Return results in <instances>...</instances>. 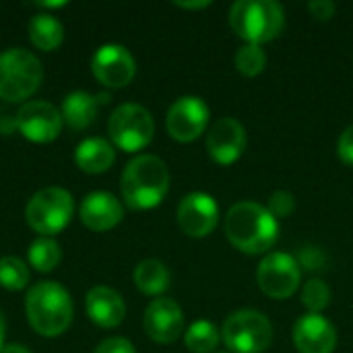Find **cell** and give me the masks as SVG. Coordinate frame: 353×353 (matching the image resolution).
Instances as JSON below:
<instances>
[{"instance_id": "cell-1", "label": "cell", "mask_w": 353, "mask_h": 353, "mask_svg": "<svg viewBox=\"0 0 353 353\" xmlns=\"http://www.w3.org/2000/svg\"><path fill=\"white\" fill-rule=\"evenodd\" d=\"M225 236L234 248L246 254H263L273 248L279 236V223L271 211L259 203H236L223 221Z\"/></svg>"}, {"instance_id": "cell-2", "label": "cell", "mask_w": 353, "mask_h": 353, "mask_svg": "<svg viewBox=\"0 0 353 353\" xmlns=\"http://www.w3.org/2000/svg\"><path fill=\"white\" fill-rule=\"evenodd\" d=\"M72 298L56 281H39L25 296V314L41 337H58L72 323Z\"/></svg>"}, {"instance_id": "cell-3", "label": "cell", "mask_w": 353, "mask_h": 353, "mask_svg": "<svg viewBox=\"0 0 353 353\" xmlns=\"http://www.w3.org/2000/svg\"><path fill=\"white\" fill-rule=\"evenodd\" d=\"M122 196L134 211L157 207L170 190L168 165L155 155H139L126 163L122 172Z\"/></svg>"}, {"instance_id": "cell-4", "label": "cell", "mask_w": 353, "mask_h": 353, "mask_svg": "<svg viewBox=\"0 0 353 353\" xmlns=\"http://www.w3.org/2000/svg\"><path fill=\"white\" fill-rule=\"evenodd\" d=\"M230 23L238 37L261 46L281 33L285 14L275 0H238L230 8Z\"/></svg>"}, {"instance_id": "cell-5", "label": "cell", "mask_w": 353, "mask_h": 353, "mask_svg": "<svg viewBox=\"0 0 353 353\" xmlns=\"http://www.w3.org/2000/svg\"><path fill=\"white\" fill-rule=\"evenodd\" d=\"M43 79V66L35 54L8 48L0 54V99L23 101L31 97Z\"/></svg>"}, {"instance_id": "cell-6", "label": "cell", "mask_w": 353, "mask_h": 353, "mask_svg": "<svg viewBox=\"0 0 353 353\" xmlns=\"http://www.w3.org/2000/svg\"><path fill=\"white\" fill-rule=\"evenodd\" d=\"M72 213H74L72 194L60 186H48L37 190L29 199L25 207V221L39 236L52 238L70 223Z\"/></svg>"}, {"instance_id": "cell-7", "label": "cell", "mask_w": 353, "mask_h": 353, "mask_svg": "<svg viewBox=\"0 0 353 353\" xmlns=\"http://www.w3.org/2000/svg\"><path fill=\"white\" fill-rule=\"evenodd\" d=\"M221 337L232 352L263 353L273 343V327L263 312L244 308L225 319Z\"/></svg>"}, {"instance_id": "cell-8", "label": "cell", "mask_w": 353, "mask_h": 353, "mask_svg": "<svg viewBox=\"0 0 353 353\" xmlns=\"http://www.w3.org/2000/svg\"><path fill=\"white\" fill-rule=\"evenodd\" d=\"M108 130L112 143L118 149L126 153H134L145 149L153 141L155 122L147 108L139 103H122L110 116Z\"/></svg>"}, {"instance_id": "cell-9", "label": "cell", "mask_w": 353, "mask_h": 353, "mask_svg": "<svg viewBox=\"0 0 353 353\" xmlns=\"http://www.w3.org/2000/svg\"><path fill=\"white\" fill-rule=\"evenodd\" d=\"M256 279L263 294H267L273 300H285L298 292L302 267L298 259L288 252H271L259 265Z\"/></svg>"}, {"instance_id": "cell-10", "label": "cell", "mask_w": 353, "mask_h": 353, "mask_svg": "<svg viewBox=\"0 0 353 353\" xmlns=\"http://www.w3.org/2000/svg\"><path fill=\"white\" fill-rule=\"evenodd\" d=\"M209 124V108L196 95H184L176 99L165 116V126L172 139L190 143L199 139Z\"/></svg>"}, {"instance_id": "cell-11", "label": "cell", "mask_w": 353, "mask_h": 353, "mask_svg": "<svg viewBox=\"0 0 353 353\" xmlns=\"http://www.w3.org/2000/svg\"><path fill=\"white\" fill-rule=\"evenodd\" d=\"M17 128L31 143H52L62 130V114L48 101H27L17 112Z\"/></svg>"}, {"instance_id": "cell-12", "label": "cell", "mask_w": 353, "mask_h": 353, "mask_svg": "<svg viewBox=\"0 0 353 353\" xmlns=\"http://www.w3.org/2000/svg\"><path fill=\"white\" fill-rule=\"evenodd\" d=\"M93 77L110 89L126 87L137 72V62L132 54L120 43H105L101 46L91 58Z\"/></svg>"}, {"instance_id": "cell-13", "label": "cell", "mask_w": 353, "mask_h": 353, "mask_svg": "<svg viewBox=\"0 0 353 353\" xmlns=\"http://www.w3.org/2000/svg\"><path fill=\"white\" fill-rule=\"evenodd\" d=\"M219 223V207L207 192H190L178 205V225L190 238L209 236Z\"/></svg>"}, {"instance_id": "cell-14", "label": "cell", "mask_w": 353, "mask_h": 353, "mask_svg": "<svg viewBox=\"0 0 353 353\" xmlns=\"http://www.w3.org/2000/svg\"><path fill=\"white\" fill-rule=\"evenodd\" d=\"M143 327L155 343H174L184 331L182 308L170 298H155L145 310Z\"/></svg>"}, {"instance_id": "cell-15", "label": "cell", "mask_w": 353, "mask_h": 353, "mask_svg": "<svg viewBox=\"0 0 353 353\" xmlns=\"http://www.w3.org/2000/svg\"><path fill=\"white\" fill-rule=\"evenodd\" d=\"M246 149V130L236 118H219L207 132V151L213 161L232 165Z\"/></svg>"}, {"instance_id": "cell-16", "label": "cell", "mask_w": 353, "mask_h": 353, "mask_svg": "<svg viewBox=\"0 0 353 353\" xmlns=\"http://www.w3.org/2000/svg\"><path fill=\"white\" fill-rule=\"evenodd\" d=\"M294 343L300 353H333L337 347V331L325 316L306 314L294 327Z\"/></svg>"}, {"instance_id": "cell-17", "label": "cell", "mask_w": 353, "mask_h": 353, "mask_svg": "<svg viewBox=\"0 0 353 353\" xmlns=\"http://www.w3.org/2000/svg\"><path fill=\"white\" fill-rule=\"evenodd\" d=\"M81 221L87 230L91 232H108L116 228L122 217H124V207L122 203L105 190H95L89 192L79 209Z\"/></svg>"}, {"instance_id": "cell-18", "label": "cell", "mask_w": 353, "mask_h": 353, "mask_svg": "<svg viewBox=\"0 0 353 353\" xmlns=\"http://www.w3.org/2000/svg\"><path fill=\"white\" fill-rule=\"evenodd\" d=\"M85 310L91 323L101 329H114L126 316V304L122 296L108 285H97L89 290L85 298Z\"/></svg>"}, {"instance_id": "cell-19", "label": "cell", "mask_w": 353, "mask_h": 353, "mask_svg": "<svg viewBox=\"0 0 353 353\" xmlns=\"http://www.w3.org/2000/svg\"><path fill=\"white\" fill-rule=\"evenodd\" d=\"M99 101L105 103L108 95H91L87 91H72L64 97L60 114L68 128L72 130H87L99 112Z\"/></svg>"}, {"instance_id": "cell-20", "label": "cell", "mask_w": 353, "mask_h": 353, "mask_svg": "<svg viewBox=\"0 0 353 353\" xmlns=\"http://www.w3.org/2000/svg\"><path fill=\"white\" fill-rule=\"evenodd\" d=\"M116 161V151L114 145L108 143L105 139L91 137L79 143L74 151V163L79 170L87 174H103L108 172Z\"/></svg>"}, {"instance_id": "cell-21", "label": "cell", "mask_w": 353, "mask_h": 353, "mask_svg": "<svg viewBox=\"0 0 353 353\" xmlns=\"http://www.w3.org/2000/svg\"><path fill=\"white\" fill-rule=\"evenodd\" d=\"M29 39L37 50L52 52L64 41V25L50 12H37L29 21Z\"/></svg>"}, {"instance_id": "cell-22", "label": "cell", "mask_w": 353, "mask_h": 353, "mask_svg": "<svg viewBox=\"0 0 353 353\" xmlns=\"http://www.w3.org/2000/svg\"><path fill=\"white\" fill-rule=\"evenodd\" d=\"M134 285L147 296H161L170 288V271L157 259L141 261L134 269Z\"/></svg>"}, {"instance_id": "cell-23", "label": "cell", "mask_w": 353, "mask_h": 353, "mask_svg": "<svg viewBox=\"0 0 353 353\" xmlns=\"http://www.w3.org/2000/svg\"><path fill=\"white\" fill-rule=\"evenodd\" d=\"M62 259V250L58 246V242L54 238H46L39 236L37 240H33L29 244L27 250V261L29 265L37 271V273H50L58 267Z\"/></svg>"}, {"instance_id": "cell-24", "label": "cell", "mask_w": 353, "mask_h": 353, "mask_svg": "<svg viewBox=\"0 0 353 353\" xmlns=\"http://www.w3.org/2000/svg\"><path fill=\"white\" fill-rule=\"evenodd\" d=\"M221 333L209 321H196L188 327L184 335V343L192 353H211L219 345Z\"/></svg>"}, {"instance_id": "cell-25", "label": "cell", "mask_w": 353, "mask_h": 353, "mask_svg": "<svg viewBox=\"0 0 353 353\" xmlns=\"http://www.w3.org/2000/svg\"><path fill=\"white\" fill-rule=\"evenodd\" d=\"M29 265L19 256L0 259V285L8 292H19L29 285Z\"/></svg>"}, {"instance_id": "cell-26", "label": "cell", "mask_w": 353, "mask_h": 353, "mask_svg": "<svg viewBox=\"0 0 353 353\" xmlns=\"http://www.w3.org/2000/svg\"><path fill=\"white\" fill-rule=\"evenodd\" d=\"M234 64L244 77H256L267 66V54L259 43H246L236 52Z\"/></svg>"}, {"instance_id": "cell-27", "label": "cell", "mask_w": 353, "mask_h": 353, "mask_svg": "<svg viewBox=\"0 0 353 353\" xmlns=\"http://www.w3.org/2000/svg\"><path fill=\"white\" fill-rule=\"evenodd\" d=\"M331 302V290L321 279H310L302 290V304L310 310V314H321Z\"/></svg>"}, {"instance_id": "cell-28", "label": "cell", "mask_w": 353, "mask_h": 353, "mask_svg": "<svg viewBox=\"0 0 353 353\" xmlns=\"http://www.w3.org/2000/svg\"><path fill=\"white\" fill-rule=\"evenodd\" d=\"M267 209L271 211V215H273L275 219H279V217H290V215L294 213V209H296V199H294V194L288 192V190H275V192L269 196V207H267Z\"/></svg>"}, {"instance_id": "cell-29", "label": "cell", "mask_w": 353, "mask_h": 353, "mask_svg": "<svg viewBox=\"0 0 353 353\" xmlns=\"http://www.w3.org/2000/svg\"><path fill=\"white\" fill-rule=\"evenodd\" d=\"M93 353H137V350L124 337H110V339L101 341Z\"/></svg>"}, {"instance_id": "cell-30", "label": "cell", "mask_w": 353, "mask_h": 353, "mask_svg": "<svg viewBox=\"0 0 353 353\" xmlns=\"http://www.w3.org/2000/svg\"><path fill=\"white\" fill-rule=\"evenodd\" d=\"M337 153H339V159L345 165H352L353 168V124L341 132L339 143H337Z\"/></svg>"}, {"instance_id": "cell-31", "label": "cell", "mask_w": 353, "mask_h": 353, "mask_svg": "<svg viewBox=\"0 0 353 353\" xmlns=\"http://www.w3.org/2000/svg\"><path fill=\"white\" fill-rule=\"evenodd\" d=\"M335 2H331V0H312L310 4H308V10H310V14L314 17V19H319V21H329L333 14H335Z\"/></svg>"}, {"instance_id": "cell-32", "label": "cell", "mask_w": 353, "mask_h": 353, "mask_svg": "<svg viewBox=\"0 0 353 353\" xmlns=\"http://www.w3.org/2000/svg\"><path fill=\"white\" fill-rule=\"evenodd\" d=\"M211 2L209 0H201V2H176V6H180V8H190V10H194V8H207Z\"/></svg>"}, {"instance_id": "cell-33", "label": "cell", "mask_w": 353, "mask_h": 353, "mask_svg": "<svg viewBox=\"0 0 353 353\" xmlns=\"http://www.w3.org/2000/svg\"><path fill=\"white\" fill-rule=\"evenodd\" d=\"M0 353H31V352H29L25 345H21V343H10V345H4Z\"/></svg>"}, {"instance_id": "cell-34", "label": "cell", "mask_w": 353, "mask_h": 353, "mask_svg": "<svg viewBox=\"0 0 353 353\" xmlns=\"http://www.w3.org/2000/svg\"><path fill=\"white\" fill-rule=\"evenodd\" d=\"M37 6L39 8H62V6H66V2H39Z\"/></svg>"}, {"instance_id": "cell-35", "label": "cell", "mask_w": 353, "mask_h": 353, "mask_svg": "<svg viewBox=\"0 0 353 353\" xmlns=\"http://www.w3.org/2000/svg\"><path fill=\"white\" fill-rule=\"evenodd\" d=\"M4 331H6V325H4V316H2V312H0V352H2V347H4Z\"/></svg>"}]
</instances>
